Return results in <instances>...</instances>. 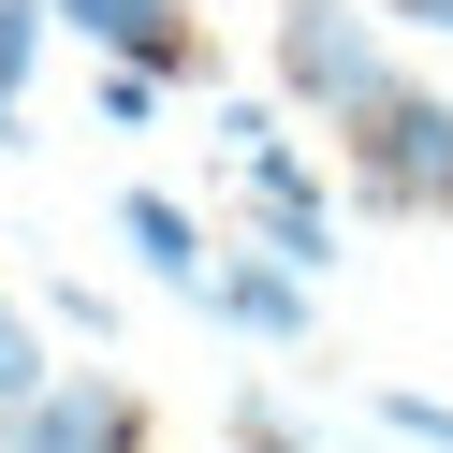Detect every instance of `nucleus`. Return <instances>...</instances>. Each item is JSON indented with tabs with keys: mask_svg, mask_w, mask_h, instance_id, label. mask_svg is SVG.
<instances>
[{
	"mask_svg": "<svg viewBox=\"0 0 453 453\" xmlns=\"http://www.w3.org/2000/svg\"><path fill=\"white\" fill-rule=\"evenodd\" d=\"M336 176H351L365 219H453V103L424 73H395L380 103L336 118Z\"/></svg>",
	"mask_w": 453,
	"mask_h": 453,
	"instance_id": "nucleus-1",
	"label": "nucleus"
},
{
	"mask_svg": "<svg viewBox=\"0 0 453 453\" xmlns=\"http://www.w3.org/2000/svg\"><path fill=\"white\" fill-rule=\"evenodd\" d=\"M264 73H278V103H307V118L336 132L351 103L395 88V15H380V0H278Z\"/></svg>",
	"mask_w": 453,
	"mask_h": 453,
	"instance_id": "nucleus-2",
	"label": "nucleus"
},
{
	"mask_svg": "<svg viewBox=\"0 0 453 453\" xmlns=\"http://www.w3.org/2000/svg\"><path fill=\"white\" fill-rule=\"evenodd\" d=\"M205 322H234V336H264V351H293V336L322 322V278H307V264H278V249H219Z\"/></svg>",
	"mask_w": 453,
	"mask_h": 453,
	"instance_id": "nucleus-3",
	"label": "nucleus"
},
{
	"mask_svg": "<svg viewBox=\"0 0 453 453\" xmlns=\"http://www.w3.org/2000/svg\"><path fill=\"white\" fill-rule=\"evenodd\" d=\"M15 453H147V395L132 380H44L15 410Z\"/></svg>",
	"mask_w": 453,
	"mask_h": 453,
	"instance_id": "nucleus-4",
	"label": "nucleus"
},
{
	"mask_svg": "<svg viewBox=\"0 0 453 453\" xmlns=\"http://www.w3.org/2000/svg\"><path fill=\"white\" fill-rule=\"evenodd\" d=\"M249 219H264L278 264L336 278V205H322V176H307V147H249Z\"/></svg>",
	"mask_w": 453,
	"mask_h": 453,
	"instance_id": "nucleus-5",
	"label": "nucleus"
},
{
	"mask_svg": "<svg viewBox=\"0 0 453 453\" xmlns=\"http://www.w3.org/2000/svg\"><path fill=\"white\" fill-rule=\"evenodd\" d=\"M118 234H132V264H147L176 307H205V278H219V234L176 205V190H118Z\"/></svg>",
	"mask_w": 453,
	"mask_h": 453,
	"instance_id": "nucleus-6",
	"label": "nucleus"
},
{
	"mask_svg": "<svg viewBox=\"0 0 453 453\" xmlns=\"http://www.w3.org/2000/svg\"><path fill=\"white\" fill-rule=\"evenodd\" d=\"M44 30H59V0H0V147H30V73H44Z\"/></svg>",
	"mask_w": 453,
	"mask_h": 453,
	"instance_id": "nucleus-7",
	"label": "nucleus"
},
{
	"mask_svg": "<svg viewBox=\"0 0 453 453\" xmlns=\"http://www.w3.org/2000/svg\"><path fill=\"white\" fill-rule=\"evenodd\" d=\"M161 88H176V73H161V59H103V73H88V103H103V132H147V118H161Z\"/></svg>",
	"mask_w": 453,
	"mask_h": 453,
	"instance_id": "nucleus-8",
	"label": "nucleus"
},
{
	"mask_svg": "<svg viewBox=\"0 0 453 453\" xmlns=\"http://www.w3.org/2000/svg\"><path fill=\"white\" fill-rule=\"evenodd\" d=\"M44 380H59V365H44V336L30 322H15V293H0V410H30V395Z\"/></svg>",
	"mask_w": 453,
	"mask_h": 453,
	"instance_id": "nucleus-9",
	"label": "nucleus"
},
{
	"mask_svg": "<svg viewBox=\"0 0 453 453\" xmlns=\"http://www.w3.org/2000/svg\"><path fill=\"white\" fill-rule=\"evenodd\" d=\"M234 453H322V439H307L278 395H234Z\"/></svg>",
	"mask_w": 453,
	"mask_h": 453,
	"instance_id": "nucleus-10",
	"label": "nucleus"
},
{
	"mask_svg": "<svg viewBox=\"0 0 453 453\" xmlns=\"http://www.w3.org/2000/svg\"><path fill=\"white\" fill-rule=\"evenodd\" d=\"M380 424H395L410 453H453V395H380Z\"/></svg>",
	"mask_w": 453,
	"mask_h": 453,
	"instance_id": "nucleus-11",
	"label": "nucleus"
},
{
	"mask_svg": "<svg viewBox=\"0 0 453 453\" xmlns=\"http://www.w3.org/2000/svg\"><path fill=\"white\" fill-rule=\"evenodd\" d=\"M44 307H59V322L88 336V351H103V336H118V293H88V278H44Z\"/></svg>",
	"mask_w": 453,
	"mask_h": 453,
	"instance_id": "nucleus-12",
	"label": "nucleus"
},
{
	"mask_svg": "<svg viewBox=\"0 0 453 453\" xmlns=\"http://www.w3.org/2000/svg\"><path fill=\"white\" fill-rule=\"evenodd\" d=\"M205 132L249 161V147H278V103H249V88H234V103H205Z\"/></svg>",
	"mask_w": 453,
	"mask_h": 453,
	"instance_id": "nucleus-13",
	"label": "nucleus"
},
{
	"mask_svg": "<svg viewBox=\"0 0 453 453\" xmlns=\"http://www.w3.org/2000/svg\"><path fill=\"white\" fill-rule=\"evenodd\" d=\"M395 30H424V44H453V0H380Z\"/></svg>",
	"mask_w": 453,
	"mask_h": 453,
	"instance_id": "nucleus-14",
	"label": "nucleus"
}]
</instances>
